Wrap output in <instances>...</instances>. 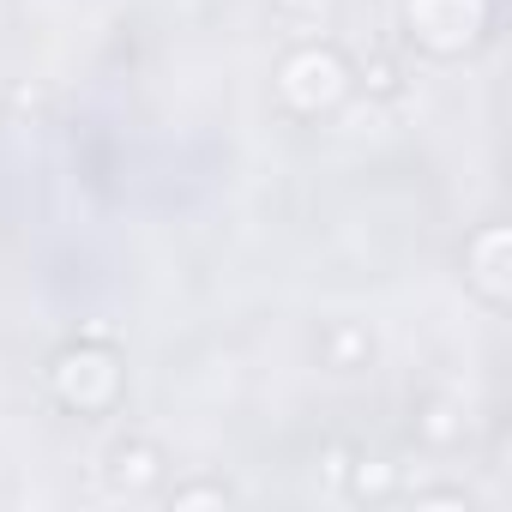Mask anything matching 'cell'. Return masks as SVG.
Segmentation results:
<instances>
[{"label": "cell", "mask_w": 512, "mask_h": 512, "mask_svg": "<svg viewBox=\"0 0 512 512\" xmlns=\"http://www.w3.org/2000/svg\"><path fill=\"white\" fill-rule=\"evenodd\" d=\"M187 500H229V488H223V482H193V488H175V506H187Z\"/></svg>", "instance_id": "277c9868"}, {"label": "cell", "mask_w": 512, "mask_h": 512, "mask_svg": "<svg viewBox=\"0 0 512 512\" xmlns=\"http://www.w3.org/2000/svg\"><path fill=\"white\" fill-rule=\"evenodd\" d=\"M362 79H368V91H398V73H392V61H374Z\"/></svg>", "instance_id": "5b68a950"}, {"label": "cell", "mask_w": 512, "mask_h": 512, "mask_svg": "<svg viewBox=\"0 0 512 512\" xmlns=\"http://www.w3.org/2000/svg\"><path fill=\"white\" fill-rule=\"evenodd\" d=\"M284 73H290V79H320V103H338V97H344V79H350V73H344V61H338L332 49H308V55H296ZM290 97H296L302 109H314V91L290 85Z\"/></svg>", "instance_id": "6da1fadb"}, {"label": "cell", "mask_w": 512, "mask_h": 512, "mask_svg": "<svg viewBox=\"0 0 512 512\" xmlns=\"http://www.w3.org/2000/svg\"><path fill=\"white\" fill-rule=\"evenodd\" d=\"M109 476H115V488H127V494L157 488V476H163V452H157V446H145V440L115 446V452H109Z\"/></svg>", "instance_id": "7a4b0ae2"}, {"label": "cell", "mask_w": 512, "mask_h": 512, "mask_svg": "<svg viewBox=\"0 0 512 512\" xmlns=\"http://www.w3.org/2000/svg\"><path fill=\"white\" fill-rule=\"evenodd\" d=\"M278 7H314V0H278Z\"/></svg>", "instance_id": "8992f818"}, {"label": "cell", "mask_w": 512, "mask_h": 512, "mask_svg": "<svg viewBox=\"0 0 512 512\" xmlns=\"http://www.w3.org/2000/svg\"><path fill=\"white\" fill-rule=\"evenodd\" d=\"M332 350H338V356H332L338 368H362V362L374 356V344H368L362 332H350V326H338V332H332Z\"/></svg>", "instance_id": "3957f363"}]
</instances>
